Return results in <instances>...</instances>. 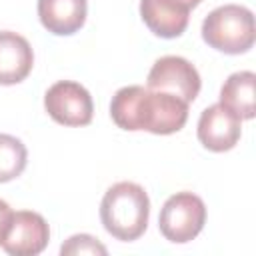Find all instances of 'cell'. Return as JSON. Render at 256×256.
I'll return each instance as SVG.
<instances>
[{
  "mask_svg": "<svg viewBox=\"0 0 256 256\" xmlns=\"http://www.w3.org/2000/svg\"><path fill=\"white\" fill-rule=\"evenodd\" d=\"M196 134L206 150L226 152L238 144L242 134V120L218 102L202 110Z\"/></svg>",
  "mask_w": 256,
  "mask_h": 256,
  "instance_id": "8",
  "label": "cell"
},
{
  "mask_svg": "<svg viewBox=\"0 0 256 256\" xmlns=\"http://www.w3.org/2000/svg\"><path fill=\"white\" fill-rule=\"evenodd\" d=\"M202 80L194 64L182 56H162L158 58L146 78V88L168 92L172 96H178L186 104L194 102L200 92Z\"/></svg>",
  "mask_w": 256,
  "mask_h": 256,
  "instance_id": "6",
  "label": "cell"
},
{
  "mask_svg": "<svg viewBox=\"0 0 256 256\" xmlns=\"http://www.w3.org/2000/svg\"><path fill=\"white\" fill-rule=\"evenodd\" d=\"M206 224V204L194 192H176L160 208L158 228L174 244L194 240Z\"/></svg>",
  "mask_w": 256,
  "mask_h": 256,
  "instance_id": "4",
  "label": "cell"
},
{
  "mask_svg": "<svg viewBox=\"0 0 256 256\" xmlns=\"http://www.w3.org/2000/svg\"><path fill=\"white\" fill-rule=\"evenodd\" d=\"M48 116L62 126H86L92 122L94 102L90 92L74 80H58L44 94Z\"/></svg>",
  "mask_w": 256,
  "mask_h": 256,
  "instance_id": "5",
  "label": "cell"
},
{
  "mask_svg": "<svg viewBox=\"0 0 256 256\" xmlns=\"http://www.w3.org/2000/svg\"><path fill=\"white\" fill-rule=\"evenodd\" d=\"M48 240L50 226L44 216L32 210H18L12 212L0 246L10 256H36L48 246Z\"/></svg>",
  "mask_w": 256,
  "mask_h": 256,
  "instance_id": "7",
  "label": "cell"
},
{
  "mask_svg": "<svg viewBox=\"0 0 256 256\" xmlns=\"http://www.w3.org/2000/svg\"><path fill=\"white\" fill-rule=\"evenodd\" d=\"M32 66L34 52L30 42L12 30H0V84L12 86L22 82Z\"/></svg>",
  "mask_w": 256,
  "mask_h": 256,
  "instance_id": "10",
  "label": "cell"
},
{
  "mask_svg": "<svg viewBox=\"0 0 256 256\" xmlns=\"http://www.w3.org/2000/svg\"><path fill=\"white\" fill-rule=\"evenodd\" d=\"M106 252H108L106 246L90 234H74L60 246L62 256L64 254H102L104 256Z\"/></svg>",
  "mask_w": 256,
  "mask_h": 256,
  "instance_id": "14",
  "label": "cell"
},
{
  "mask_svg": "<svg viewBox=\"0 0 256 256\" xmlns=\"http://www.w3.org/2000/svg\"><path fill=\"white\" fill-rule=\"evenodd\" d=\"M110 116L122 130H146L166 136L184 128L188 104L168 92L132 84L116 90L110 102Z\"/></svg>",
  "mask_w": 256,
  "mask_h": 256,
  "instance_id": "1",
  "label": "cell"
},
{
  "mask_svg": "<svg viewBox=\"0 0 256 256\" xmlns=\"http://www.w3.org/2000/svg\"><path fill=\"white\" fill-rule=\"evenodd\" d=\"M28 162V150L20 138L0 134V184L18 178Z\"/></svg>",
  "mask_w": 256,
  "mask_h": 256,
  "instance_id": "13",
  "label": "cell"
},
{
  "mask_svg": "<svg viewBox=\"0 0 256 256\" xmlns=\"http://www.w3.org/2000/svg\"><path fill=\"white\" fill-rule=\"evenodd\" d=\"M178 2H182L184 6H188V8L192 10V8H196V6H198V4L202 2V0H178Z\"/></svg>",
  "mask_w": 256,
  "mask_h": 256,
  "instance_id": "16",
  "label": "cell"
},
{
  "mask_svg": "<svg viewBox=\"0 0 256 256\" xmlns=\"http://www.w3.org/2000/svg\"><path fill=\"white\" fill-rule=\"evenodd\" d=\"M38 18L54 36H70L86 22V0H38Z\"/></svg>",
  "mask_w": 256,
  "mask_h": 256,
  "instance_id": "11",
  "label": "cell"
},
{
  "mask_svg": "<svg viewBox=\"0 0 256 256\" xmlns=\"http://www.w3.org/2000/svg\"><path fill=\"white\" fill-rule=\"evenodd\" d=\"M150 218V198L136 182L112 184L100 202V220L104 230L122 242L138 240Z\"/></svg>",
  "mask_w": 256,
  "mask_h": 256,
  "instance_id": "2",
  "label": "cell"
},
{
  "mask_svg": "<svg viewBox=\"0 0 256 256\" xmlns=\"http://www.w3.org/2000/svg\"><path fill=\"white\" fill-rule=\"evenodd\" d=\"M140 16L152 34L178 38L188 26L190 8L178 0H140Z\"/></svg>",
  "mask_w": 256,
  "mask_h": 256,
  "instance_id": "9",
  "label": "cell"
},
{
  "mask_svg": "<svg viewBox=\"0 0 256 256\" xmlns=\"http://www.w3.org/2000/svg\"><path fill=\"white\" fill-rule=\"evenodd\" d=\"M10 216H12V208L8 206V202L0 200V240H2V234L6 230V224H8Z\"/></svg>",
  "mask_w": 256,
  "mask_h": 256,
  "instance_id": "15",
  "label": "cell"
},
{
  "mask_svg": "<svg viewBox=\"0 0 256 256\" xmlns=\"http://www.w3.org/2000/svg\"><path fill=\"white\" fill-rule=\"evenodd\" d=\"M254 86H256L254 72L240 70L230 74L220 88V104L228 108L232 114H236L240 120H252L256 114Z\"/></svg>",
  "mask_w": 256,
  "mask_h": 256,
  "instance_id": "12",
  "label": "cell"
},
{
  "mask_svg": "<svg viewBox=\"0 0 256 256\" xmlns=\"http://www.w3.org/2000/svg\"><path fill=\"white\" fill-rule=\"evenodd\" d=\"M256 38L254 14L240 4H224L214 8L202 22V40L224 54H244Z\"/></svg>",
  "mask_w": 256,
  "mask_h": 256,
  "instance_id": "3",
  "label": "cell"
}]
</instances>
